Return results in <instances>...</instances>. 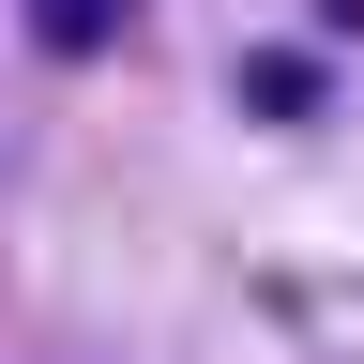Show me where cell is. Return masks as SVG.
I'll return each instance as SVG.
<instances>
[{"mask_svg":"<svg viewBox=\"0 0 364 364\" xmlns=\"http://www.w3.org/2000/svg\"><path fill=\"white\" fill-rule=\"evenodd\" d=\"M122 16H136V0H31V31L61 46V61H107V46H122Z\"/></svg>","mask_w":364,"mask_h":364,"instance_id":"6da1fadb","label":"cell"},{"mask_svg":"<svg viewBox=\"0 0 364 364\" xmlns=\"http://www.w3.org/2000/svg\"><path fill=\"white\" fill-rule=\"evenodd\" d=\"M243 107H273V122H289V107H318V61H258V76H243Z\"/></svg>","mask_w":364,"mask_h":364,"instance_id":"7a4b0ae2","label":"cell"}]
</instances>
